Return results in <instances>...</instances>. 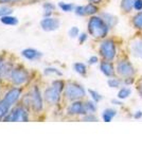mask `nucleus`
Returning <instances> with one entry per match:
<instances>
[{"mask_svg": "<svg viewBox=\"0 0 142 159\" xmlns=\"http://www.w3.org/2000/svg\"><path fill=\"white\" fill-rule=\"evenodd\" d=\"M44 9L46 10V13H45V17H49L51 15V13L52 11L55 10V6L52 3H50V2H48V3L44 4Z\"/></svg>", "mask_w": 142, "mask_h": 159, "instance_id": "28", "label": "nucleus"}, {"mask_svg": "<svg viewBox=\"0 0 142 159\" xmlns=\"http://www.w3.org/2000/svg\"><path fill=\"white\" fill-rule=\"evenodd\" d=\"M116 73L119 78L125 79L128 76H136L137 70L127 55L122 54L116 58Z\"/></svg>", "mask_w": 142, "mask_h": 159, "instance_id": "3", "label": "nucleus"}, {"mask_svg": "<svg viewBox=\"0 0 142 159\" xmlns=\"http://www.w3.org/2000/svg\"><path fill=\"white\" fill-rule=\"evenodd\" d=\"M88 2L90 3H94V4H97V6H99L100 3H102L103 0H88Z\"/></svg>", "mask_w": 142, "mask_h": 159, "instance_id": "43", "label": "nucleus"}, {"mask_svg": "<svg viewBox=\"0 0 142 159\" xmlns=\"http://www.w3.org/2000/svg\"><path fill=\"white\" fill-rule=\"evenodd\" d=\"M107 85L112 89H119L123 86V80L121 78H119L118 75L112 76V78H108Z\"/></svg>", "mask_w": 142, "mask_h": 159, "instance_id": "18", "label": "nucleus"}, {"mask_svg": "<svg viewBox=\"0 0 142 159\" xmlns=\"http://www.w3.org/2000/svg\"><path fill=\"white\" fill-rule=\"evenodd\" d=\"M1 22L4 25H15L18 24V19L16 17L14 16H9V15H6V16H2L1 17Z\"/></svg>", "mask_w": 142, "mask_h": 159, "instance_id": "24", "label": "nucleus"}, {"mask_svg": "<svg viewBox=\"0 0 142 159\" xmlns=\"http://www.w3.org/2000/svg\"><path fill=\"white\" fill-rule=\"evenodd\" d=\"M88 93H89V96H90V98H91V100H94L95 103H99V102L102 101L103 97L101 96V93H99L98 91L94 90V89H89Z\"/></svg>", "mask_w": 142, "mask_h": 159, "instance_id": "25", "label": "nucleus"}, {"mask_svg": "<svg viewBox=\"0 0 142 159\" xmlns=\"http://www.w3.org/2000/svg\"><path fill=\"white\" fill-rule=\"evenodd\" d=\"M142 11V0H135L134 2V13Z\"/></svg>", "mask_w": 142, "mask_h": 159, "instance_id": "36", "label": "nucleus"}, {"mask_svg": "<svg viewBox=\"0 0 142 159\" xmlns=\"http://www.w3.org/2000/svg\"><path fill=\"white\" fill-rule=\"evenodd\" d=\"M135 87H136V90H137V92H138L139 97L142 99V78L137 79Z\"/></svg>", "mask_w": 142, "mask_h": 159, "instance_id": "32", "label": "nucleus"}, {"mask_svg": "<svg viewBox=\"0 0 142 159\" xmlns=\"http://www.w3.org/2000/svg\"><path fill=\"white\" fill-rule=\"evenodd\" d=\"M134 2L135 0H121L120 11L123 15H131L134 13Z\"/></svg>", "mask_w": 142, "mask_h": 159, "instance_id": "14", "label": "nucleus"}, {"mask_svg": "<svg viewBox=\"0 0 142 159\" xmlns=\"http://www.w3.org/2000/svg\"><path fill=\"white\" fill-rule=\"evenodd\" d=\"M118 115L117 109L115 108H105L102 112V119L104 122H112L113 118Z\"/></svg>", "mask_w": 142, "mask_h": 159, "instance_id": "17", "label": "nucleus"}, {"mask_svg": "<svg viewBox=\"0 0 142 159\" xmlns=\"http://www.w3.org/2000/svg\"><path fill=\"white\" fill-rule=\"evenodd\" d=\"M100 70L106 78H112V76L117 75V73H116V65L112 61H106V60L101 61Z\"/></svg>", "mask_w": 142, "mask_h": 159, "instance_id": "7", "label": "nucleus"}, {"mask_svg": "<svg viewBox=\"0 0 142 159\" xmlns=\"http://www.w3.org/2000/svg\"><path fill=\"white\" fill-rule=\"evenodd\" d=\"M61 93L62 90H59L58 88H56L55 86L50 87V88L46 89L45 91V99L48 103L50 104H56L61 99Z\"/></svg>", "mask_w": 142, "mask_h": 159, "instance_id": "9", "label": "nucleus"}, {"mask_svg": "<svg viewBox=\"0 0 142 159\" xmlns=\"http://www.w3.org/2000/svg\"><path fill=\"white\" fill-rule=\"evenodd\" d=\"M131 25L135 29L137 32L142 34V11L135 12L134 14L131 15L130 18Z\"/></svg>", "mask_w": 142, "mask_h": 159, "instance_id": "12", "label": "nucleus"}, {"mask_svg": "<svg viewBox=\"0 0 142 159\" xmlns=\"http://www.w3.org/2000/svg\"><path fill=\"white\" fill-rule=\"evenodd\" d=\"M84 107H85V111L86 114H95L97 112V103L91 100V101H86L84 102Z\"/></svg>", "mask_w": 142, "mask_h": 159, "instance_id": "21", "label": "nucleus"}, {"mask_svg": "<svg viewBox=\"0 0 142 159\" xmlns=\"http://www.w3.org/2000/svg\"><path fill=\"white\" fill-rule=\"evenodd\" d=\"M73 69L76 73H79L80 75H86L87 74V66L84 63H76L73 65Z\"/></svg>", "mask_w": 142, "mask_h": 159, "instance_id": "22", "label": "nucleus"}, {"mask_svg": "<svg viewBox=\"0 0 142 159\" xmlns=\"http://www.w3.org/2000/svg\"><path fill=\"white\" fill-rule=\"evenodd\" d=\"M18 121H28V112L24 109V107H19Z\"/></svg>", "mask_w": 142, "mask_h": 159, "instance_id": "30", "label": "nucleus"}, {"mask_svg": "<svg viewBox=\"0 0 142 159\" xmlns=\"http://www.w3.org/2000/svg\"><path fill=\"white\" fill-rule=\"evenodd\" d=\"M45 74H56V75L61 76L62 72L55 68H47V69H45Z\"/></svg>", "mask_w": 142, "mask_h": 159, "instance_id": "35", "label": "nucleus"}, {"mask_svg": "<svg viewBox=\"0 0 142 159\" xmlns=\"http://www.w3.org/2000/svg\"><path fill=\"white\" fill-rule=\"evenodd\" d=\"M100 16L102 17L103 19H104V21L106 22V25L109 27L110 30H112L113 28L117 27L118 22H119V19L117 16H115V15L110 14V13H107V12H103L100 14Z\"/></svg>", "mask_w": 142, "mask_h": 159, "instance_id": "13", "label": "nucleus"}, {"mask_svg": "<svg viewBox=\"0 0 142 159\" xmlns=\"http://www.w3.org/2000/svg\"><path fill=\"white\" fill-rule=\"evenodd\" d=\"M43 30L45 31H55L59 28V20L56 18H51V17H45L42 21H40Z\"/></svg>", "mask_w": 142, "mask_h": 159, "instance_id": "11", "label": "nucleus"}, {"mask_svg": "<svg viewBox=\"0 0 142 159\" xmlns=\"http://www.w3.org/2000/svg\"><path fill=\"white\" fill-rule=\"evenodd\" d=\"M80 35V30L77 27H72L70 30H69V36L71 38H76V37H79Z\"/></svg>", "mask_w": 142, "mask_h": 159, "instance_id": "33", "label": "nucleus"}, {"mask_svg": "<svg viewBox=\"0 0 142 159\" xmlns=\"http://www.w3.org/2000/svg\"><path fill=\"white\" fill-rule=\"evenodd\" d=\"M58 7H61L62 11L64 12H71V11H74V4L72 3H66V2H59L58 3Z\"/></svg>", "mask_w": 142, "mask_h": 159, "instance_id": "26", "label": "nucleus"}, {"mask_svg": "<svg viewBox=\"0 0 142 159\" xmlns=\"http://www.w3.org/2000/svg\"><path fill=\"white\" fill-rule=\"evenodd\" d=\"M99 61H100V60H99V57H98L97 55H92V56H90V57H89L88 64H89V65H95V64H98Z\"/></svg>", "mask_w": 142, "mask_h": 159, "instance_id": "38", "label": "nucleus"}, {"mask_svg": "<svg viewBox=\"0 0 142 159\" xmlns=\"http://www.w3.org/2000/svg\"><path fill=\"white\" fill-rule=\"evenodd\" d=\"M3 67H4V64H3V58L0 56V74H2L3 72Z\"/></svg>", "mask_w": 142, "mask_h": 159, "instance_id": "42", "label": "nucleus"}, {"mask_svg": "<svg viewBox=\"0 0 142 159\" xmlns=\"http://www.w3.org/2000/svg\"><path fill=\"white\" fill-rule=\"evenodd\" d=\"M22 56H25L27 60H30V61H33V60H37L42 56V53L38 52L34 49H25L22 51Z\"/></svg>", "mask_w": 142, "mask_h": 159, "instance_id": "19", "label": "nucleus"}, {"mask_svg": "<svg viewBox=\"0 0 142 159\" xmlns=\"http://www.w3.org/2000/svg\"><path fill=\"white\" fill-rule=\"evenodd\" d=\"M133 118L135 120H140L142 118V110H136L133 114Z\"/></svg>", "mask_w": 142, "mask_h": 159, "instance_id": "41", "label": "nucleus"}, {"mask_svg": "<svg viewBox=\"0 0 142 159\" xmlns=\"http://www.w3.org/2000/svg\"><path fill=\"white\" fill-rule=\"evenodd\" d=\"M112 104L113 105H116V106H124V103H123V101L122 100H120V99H112Z\"/></svg>", "mask_w": 142, "mask_h": 159, "instance_id": "40", "label": "nucleus"}, {"mask_svg": "<svg viewBox=\"0 0 142 159\" xmlns=\"http://www.w3.org/2000/svg\"><path fill=\"white\" fill-rule=\"evenodd\" d=\"M10 79L14 84L16 85H21L25 83L29 79V73L25 69H14L10 73Z\"/></svg>", "mask_w": 142, "mask_h": 159, "instance_id": "6", "label": "nucleus"}, {"mask_svg": "<svg viewBox=\"0 0 142 159\" xmlns=\"http://www.w3.org/2000/svg\"><path fill=\"white\" fill-rule=\"evenodd\" d=\"M99 54L102 60L115 61L118 57V45L115 38L106 37L101 39L99 45Z\"/></svg>", "mask_w": 142, "mask_h": 159, "instance_id": "2", "label": "nucleus"}, {"mask_svg": "<svg viewBox=\"0 0 142 159\" xmlns=\"http://www.w3.org/2000/svg\"><path fill=\"white\" fill-rule=\"evenodd\" d=\"M10 107H11V105L7 103L4 99L2 100V101H0V120H1L2 118H3L7 114Z\"/></svg>", "mask_w": 142, "mask_h": 159, "instance_id": "23", "label": "nucleus"}, {"mask_svg": "<svg viewBox=\"0 0 142 159\" xmlns=\"http://www.w3.org/2000/svg\"><path fill=\"white\" fill-rule=\"evenodd\" d=\"M65 96L69 101H77L86 97V90L82 85L76 82H70L65 86Z\"/></svg>", "mask_w": 142, "mask_h": 159, "instance_id": "4", "label": "nucleus"}, {"mask_svg": "<svg viewBox=\"0 0 142 159\" xmlns=\"http://www.w3.org/2000/svg\"><path fill=\"white\" fill-rule=\"evenodd\" d=\"M20 93H21V90H20L19 88H13L6 94V98H4V100H6L7 103L12 106V105L14 104L18 99H19Z\"/></svg>", "mask_w": 142, "mask_h": 159, "instance_id": "15", "label": "nucleus"}, {"mask_svg": "<svg viewBox=\"0 0 142 159\" xmlns=\"http://www.w3.org/2000/svg\"><path fill=\"white\" fill-rule=\"evenodd\" d=\"M53 86H55L56 88H58L59 90L63 91V89H65V83H64V81H62V80H56V81H54L52 83Z\"/></svg>", "mask_w": 142, "mask_h": 159, "instance_id": "34", "label": "nucleus"}, {"mask_svg": "<svg viewBox=\"0 0 142 159\" xmlns=\"http://www.w3.org/2000/svg\"><path fill=\"white\" fill-rule=\"evenodd\" d=\"M12 12H13V11H12V9H10V7H0V17L6 16V15L11 14Z\"/></svg>", "mask_w": 142, "mask_h": 159, "instance_id": "37", "label": "nucleus"}, {"mask_svg": "<svg viewBox=\"0 0 142 159\" xmlns=\"http://www.w3.org/2000/svg\"><path fill=\"white\" fill-rule=\"evenodd\" d=\"M67 112L69 116H84V115H86L84 102L82 100L72 101V103L69 105L68 109H67Z\"/></svg>", "mask_w": 142, "mask_h": 159, "instance_id": "8", "label": "nucleus"}, {"mask_svg": "<svg viewBox=\"0 0 142 159\" xmlns=\"http://www.w3.org/2000/svg\"><path fill=\"white\" fill-rule=\"evenodd\" d=\"M87 29H88V34L90 36L100 40L106 38L110 32L109 27L106 25V22L104 21V19L100 15L90 16L88 25H87Z\"/></svg>", "mask_w": 142, "mask_h": 159, "instance_id": "1", "label": "nucleus"}, {"mask_svg": "<svg viewBox=\"0 0 142 159\" xmlns=\"http://www.w3.org/2000/svg\"><path fill=\"white\" fill-rule=\"evenodd\" d=\"M19 0H0L1 3H12V2H17Z\"/></svg>", "mask_w": 142, "mask_h": 159, "instance_id": "44", "label": "nucleus"}, {"mask_svg": "<svg viewBox=\"0 0 142 159\" xmlns=\"http://www.w3.org/2000/svg\"><path fill=\"white\" fill-rule=\"evenodd\" d=\"M31 104H32L33 108L36 111H39L43 108V99L42 96H40V91L38 89L37 86L34 87L32 91V94H31Z\"/></svg>", "mask_w": 142, "mask_h": 159, "instance_id": "10", "label": "nucleus"}, {"mask_svg": "<svg viewBox=\"0 0 142 159\" xmlns=\"http://www.w3.org/2000/svg\"><path fill=\"white\" fill-rule=\"evenodd\" d=\"M74 13L77 16H86V13H85V6H77L74 7Z\"/></svg>", "mask_w": 142, "mask_h": 159, "instance_id": "31", "label": "nucleus"}, {"mask_svg": "<svg viewBox=\"0 0 142 159\" xmlns=\"http://www.w3.org/2000/svg\"><path fill=\"white\" fill-rule=\"evenodd\" d=\"M127 48L131 56L135 58H142V36L131 38Z\"/></svg>", "mask_w": 142, "mask_h": 159, "instance_id": "5", "label": "nucleus"}, {"mask_svg": "<svg viewBox=\"0 0 142 159\" xmlns=\"http://www.w3.org/2000/svg\"><path fill=\"white\" fill-rule=\"evenodd\" d=\"M100 9H99V6L97 4H94V3H89L85 6V13H86V16H94L99 13Z\"/></svg>", "mask_w": 142, "mask_h": 159, "instance_id": "20", "label": "nucleus"}, {"mask_svg": "<svg viewBox=\"0 0 142 159\" xmlns=\"http://www.w3.org/2000/svg\"><path fill=\"white\" fill-rule=\"evenodd\" d=\"M87 39H88V34H87V33H81V34L79 35V43H84Z\"/></svg>", "mask_w": 142, "mask_h": 159, "instance_id": "39", "label": "nucleus"}, {"mask_svg": "<svg viewBox=\"0 0 142 159\" xmlns=\"http://www.w3.org/2000/svg\"><path fill=\"white\" fill-rule=\"evenodd\" d=\"M82 121L95 122V121H98V117L95 116V114H86V115H84V116H82Z\"/></svg>", "mask_w": 142, "mask_h": 159, "instance_id": "27", "label": "nucleus"}, {"mask_svg": "<svg viewBox=\"0 0 142 159\" xmlns=\"http://www.w3.org/2000/svg\"><path fill=\"white\" fill-rule=\"evenodd\" d=\"M123 80V85L125 86H133L136 84V81H137V78L136 76H128V78H125V79H122Z\"/></svg>", "mask_w": 142, "mask_h": 159, "instance_id": "29", "label": "nucleus"}, {"mask_svg": "<svg viewBox=\"0 0 142 159\" xmlns=\"http://www.w3.org/2000/svg\"><path fill=\"white\" fill-rule=\"evenodd\" d=\"M131 92H133V90H131V88L130 86H125L123 85L121 88L118 89V93H117V98L122 100V101H124V100L128 99L131 96Z\"/></svg>", "mask_w": 142, "mask_h": 159, "instance_id": "16", "label": "nucleus"}]
</instances>
